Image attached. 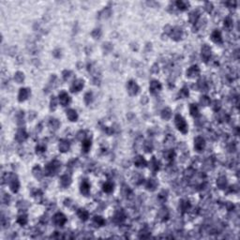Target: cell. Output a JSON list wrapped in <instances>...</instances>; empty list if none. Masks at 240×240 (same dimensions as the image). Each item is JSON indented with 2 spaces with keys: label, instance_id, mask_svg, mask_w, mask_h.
Here are the masks:
<instances>
[{
  "label": "cell",
  "instance_id": "cell-4",
  "mask_svg": "<svg viewBox=\"0 0 240 240\" xmlns=\"http://www.w3.org/2000/svg\"><path fill=\"white\" fill-rule=\"evenodd\" d=\"M52 222L55 226H63L67 222V217L62 213H56L52 217Z\"/></svg>",
  "mask_w": 240,
  "mask_h": 240
},
{
  "label": "cell",
  "instance_id": "cell-30",
  "mask_svg": "<svg viewBox=\"0 0 240 240\" xmlns=\"http://www.w3.org/2000/svg\"><path fill=\"white\" fill-rule=\"evenodd\" d=\"M197 87L200 91H205V92L207 91V89H208L207 82H206L205 80H202V79H201V80H199L197 82Z\"/></svg>",
  "mask_w": 240,
  "mask_h": 240
},
{
  "label": "cell",
  "instance_id": "cell-34",
  "mask_svg": "<svg viewBox=\"0 0 240 240\" xmlns=\"http://www.w3.org/2000/svg\"><path fill=\"white\" fill-rule=\"evenodd\" d=\"M25 80V74L21 72V71H17L16 73L14 74V81L17 82V84H22Z\"/></svg>",
  "mask_w": 240,
  "mask_h": 240
},
{
  "label": "cell",
  "instance_id": "cell-31",
  "mask_svg": "<svg viewBox=\"0 0 240 240\" xmlns=\"http://www.w3.org/2000/svg\"><path fill=\"white\" fill-rule=\"evenodd\" d=\"M179 208L180 210H181L182 212H186L190 208V202L189 201H184L182 200L181 202H180V204H179Z\"/></svg>",
  "mask_w": 240,
  "mask_h": 240
},
{
  "label": "cell",
  "instance_id": "cell-37",
  "mask_svg": "<svg viewBox=\"0 0 240 240\" xmlns=\"http://www.w3.org/2000/svg\"><path fill=\"white\" fill-rule=\"evenodd\" d=\"M93 223L94 224H96V226H103V225L105 224V220L103 217H101L100 216H96V217H94V219H93Z\"/></svg>",
  "mask_w": 240,
  "mask_h": 240
},
{
  "label": "cell",
  "instance_id": "cell-46",
  "mask_svg": "<svg viewBox=\"0 0 240 240\" xmlns=\"http://www.w3.org/2000/svg\"><path fill=\"white\" fill-rule=\"evenodd\" d=\"M232 20L230 17H227L226 19L224 20V27L227 28V29H231L232 27Z\"/></svg>",
  "mask_w": 240,
  "mask_h": 240
},
{
  "label": "cell",
  "instance_id": "cell-38",
  "mask_svg": "<svg viewBox=\"0 0 240 240\" xmlns=\"http://www.w3.org/2000/svg\"><path fill=\"white\" fill-rule=\"evenodd\" d=\"M190 112L193 117H197L199 115V108L196 104H191L190 107Z\"/></svg>",
  "mask_w": 240,
  "mask_h": 240
},
{
  "label": "cell",
  "instance_id": "cell-15",
  "mask_svg": "<svg viewBox=\"0 0 240 240\" xmlns=\"http://www.w3.org/2000/svg\"><path fill=\"white\" fill-rule=\"evenodd\" d=\"M161 89V85H160V82L159 81H152L151 82H150V85H149V90H150V92H151L152 94H156L160 91V90Z\"/></svg>",
  "mask_w": 240,
  "mask_h": 240
},
{
  "label": "cell",
  "instance_id": "cell-43",
  "mask_svg": "<svg viewBox=\"0 0 240 240\" xmlns=\"http://www.w3.org/2000/svg\"><path fill=\"white\" fill-rule=\"evenodd\" d=\"M85 104H87V105H89L90 103L92 102L93 101V94L91 93V92H87L85 95Z\"/></svg>",
  "mask_w": 240,
  "mask_h": 240
},
{
  "label": "cell",
  "instance_id": "cell-63",
  "mask_svg": "<svg viewBox=\"0 0 240 240\" xmlns=\"http://www.w3.org/2000/svg\"><path fill=\"white\" fill-rule=\"evenodd\" d=\"M228 150H229V152H234L235 150V144H231L230 146H228Z\"/></svg>",
  "mask_w": 240,
  "mask_h": 240
},
{
  "label": "cell",
  "instance_id": "cell-16",
  "mask_svg": "<svg viewBox=\"0 0 240 240\" xmlns=\"http://www.w3.org/2000/svg\"><path fill=\"white\" fill-rule=\"evenodd\" d=\"M211 40L217 44L222 43V37H221V33L219 30H214L211 34Z\"/></svg>",
  "mask_w": 240,
  "mask_h": 240
},
{
  "label": "cell",
  "instance_id": "cell-44",
  "mask_svg": "<svg viewBox=\"0 0 240 240\" xmlns=\"http://www.w3.org/2000/svg\"><path fill=\"white\" fill-rule=\"evenodd\" d=\"M200 103L202 105V106H208L210 104V99L206 96H202L200 99Z\"/></svg>",
  "mask_w": 240,
  "mask_h": 240
},
{
  "label": "cell",
  "instance_id": "cell-27",
  "mask_svg": "<svg viewBox=\"0 0 240 240\" xmlns=\"http://www.w3.org/2000/svg\"><path fill=\"white\" fill-rule=\"evenodd\" d=\"M77 215L79 217H80V220H82V221L87 220L89 217V213L87 210H85V209H79L77 212Z\"/></svg>",
  "mask_w": 240,
  "mask_h": 240
},
{
  "label": "cell",
  "instance_id": "cell-10",
  "mask_svg": "<svg viewBox=\"0 0 240 240\" xmlns=\"http://www.w3.org/2000/svg\"><path fill=\"white\" fill-rule=\"evenodd\" d=\"M199 75H200V69L198 68V66H192L187 70V78L193 79V78L198 77Z\"/></svg>",
  "mask_w": 240,
  "mask_h": 240
},
{
  "label": "cell",
  "instance_id": "cell-29",
  "mask_svg": "<svg viewBox=\"0 0 240 240\" xmlns=\"http://www.w3.org/2000/svg\"><path fill=\"white\" fill-rule=\"evenodd\" d=\"M217 186L220 189H225L227 186V179L225 176H220L217 180Z\"/></svg>",
  "mask_w": 240,
  "mask_h": 240
},
{
  "label": "cell",
  "instance_id": "cell-47",
  "mask_svg": "<svg viewBox=\"0 0 240 240\" xmlns=\"http://www.w3.org/2000/svg\"><path fill=\"white\" fill-rule=\"evenodd\" d=\"M56 107H57V100H56V97H52V99H51V101H50V109H51V111H55Z\"/></svg>",
  "mask_w": 240,
  "mask_h": 240
},
{
  "label": "cell",
  "instance_id": "cell-3",
  "mask_svg": "<svg viewBox=\"0 0 240 240\" xmlns=\"http://www.w3.org/2000/svg\"><path fill=\"white\" fill-rule=\"evenodd\" d=\"M7 183H9L10 187L12 192H17L19 190V187H20V182L17 178V176L13 175V174H10L7 175Z\"/></svg>",
  "mask_w": 240,
  "mask_h": 240
},
{
  "label": "cell",
  "instance_id": "cell-6",
  "mask_svg": "<svg viewBox=\"0 0 240 240\" xmlns=\"http://www.w3.org/2000/svg\"><path fill=\"white\" fill-rule=\"evenodd\" d=\"M84 85H85L84 81H82V79H77V80H75L72 82V85H70V91L72 93L81 91V90L84 88Z\"/></svg>",
  "mask_w": 240,
  "mask_h": 240
},
{
  "label": "cell",
  "instance_id": "cell-61",
  "mask_svg": "<svg viewBox=\"0 0 240 240\" xmlns=\"http://www.w3.org/2000/svg\"><path fill=\"white\" fill-rule=\"evenodd\" d=\"M172 27L171 25H166L164 27V32L166 34H168V35H170L171 32H172Z\"/></svg>",
  "mask_w": 240,
  "mask_h": 240
},
{
  "label": "cell",
  "instance_id": "cell-40",
  "mask_svg": "<svg viewBox=\"0 0 240 240\" xmlns=\"http://www.w3.org/2000/svg\"><path fill=\"white\" fill-rule=\"evenodd\" d=\"M175 5L180 10H186L187 9V7H189V3L186 2V1H181V0H180V1L175 2Z\"/></svg>",
  "mask_w": 240,
  "mask_h": 240
},
{
  "label": "cell",
  "instance_id": "cell-9",
  "mask_svg": "<svg viewBox=\"0 0 240 240\" xmlns=\"http://www.w3.org/2000/svg\"><path fill=\"white\" fill-rule=\"evenodd\" d=\"M170 36L171 38L174 40L175 41H178L182 39V36H183V31H182V29L178 27V26H176V27H174L172 29V32L170 34Z\"/></svg>",
  "mask_w": 240,
  "mask_h": 240
},
{
  "label": "cell",
  "instance_id": "cell-52",
  "mask_svg": "<svg viewBox=\"0 0 240 240\" xmlns=\"http://www.w3.org/2000/svg\"><path fill=\"white\" fill-rule=\"evenodd\" d=\"M45 150H46V146L45 145H39L36 147V152L37 154H41V153H43L45 152Z\"/></svg>",
  "mask_w": 240,
  "mask_h": 240
},
{
  "label": "cell",
  "instance_id": "cell-62",
  "mask_svg": "<svg viewBox=\"0 0 240 240\" xmlns=\"http://www.w3.org/2000/svg\"><path fill=\"white\" fill-rule=\"evenodd\" d=\"M151 71H152L153 73H158V72H159V66H158L157 64L153 65L152 68H151Z\"/></svg>",
  "mask_w": 240,
  "mask_h": 240
},
{
  "label": "cell",
  "instance_id": "cell-17",
  "mask_svg": "<svg viewBox=\"0 0 240 240\" xmlns=\"http://www.w3.org/2000/svg\"><path fill=\"white\" fill-rule=\"evenodd\" d=\"M58 147H59V151L60 152L66 153V152H68L70 150V142H69V141H68V140H61V141H60V142H59Z\"/></svg>",
  "mask_w": 240,
  "mask_h": 240
},
{
  "label": "cell",
  "instance_id": "cell-36",
  "mask_svg": "<svg viewBox=\"0 0 240 240\" xmlns=\"http://www.w3.org/2000/svg\"><path fill=\"white\" fill-rule=\"evenodd\" d=\"M27 221H28V219L25 214H20L17 217V222L20 225H25L27 223Z\"/></svg>",
  "mask_w": 240,
  "mask_h": 240
},
{
  "label": "cell",
  "instance_id": "cell-13",
  "mask_svg": "<svg viewBox=\"0 0 240 240\" xmlns=\"http://www.w3.org/2000/svg\"><path fill=\"white\" fill-rule=\"evenodd\" d=\"M15 139L16 141H18L19 142H25L26 139H27V133L24 129H20L18 131L16 135H15Z\"/></svg>",
  "mask_w": 240,
  "mask_h": 240
},
{
  "label": "cell",
  "instance_id": "cell-11",
  "mask_svg": "<svg viewBox=\"0 0 240 240\" xmlns=\"http://www.w3.org/2000/svg\"><path fill=\"white\" fill-rule=\"evenodd\" d=\"M59 102L62 106H67L70 103V97L68 95V93L65 91L60 92L59 94Z\"/></svg>",
  "mask_w": 240,
  "mask_h": 240
},
{
  "label": "cell",
  "instance_id": "cell-45",
  "mask_svg": "<svg viewBox=\"0 0 240 240\" xmlns=\"http://www.w3.org/2000/svg\"><path fill=\"white\" fill-rule=\"evenodd\" d=\"M144 148L146 152H151L153 149V144L150 141H145L144 144Z\"/></svg>",
  "mask_w": 240,
  "mask_h": 240
},
{
  "label": "cell",
  "instance_id": "cell-7",
  "mask_svg": "<svg viewBox=\"0 0 240 240\" xmlns=\"http://www.w3.org/2000/svg\"><path fill=\"white\" fill-rule=\"evenodd\" d=\"M205 142L204 138L201 136H198L194 139V148L196 149V151L201 152L205 149Z\"/></svg>",
  "mask_w": 240,
  "mask_h": 240
},
{
  "label": "cell",
  "instance_id": "cell-21",
  "mask_svg": "<svg viewBox=\"0 0 240 240\" xmlns=\"http://www.w3.org/2000/svg\"><path fill=\"white\" fill-rule=\"evenodd\" d=\"M60 184L63 187H68L71 184V177L68 175H64L60 178Z\"/></svg>",
  "mask_w": 240,
  "mask_h": 240
},
{
  "label": "cell",
  "instance_id": "cell-59",
  "mask_svg": "<svg viewBox=\"0 0 240 240\" xmlns=\"http://www.w3.org/2000/svg\"><path fill=\"white\" fill-rule=\"evenodd\" d=\"M77 138H78V140H80V141L85 140V131L82 130V131H80V132H78Z\"/></svg>",
  "mask_w": 240,
  "mask_h": 240
},
{
  "label": "cell",
  "instance_id": "cell-53",
  "mask_svg": "<svg viewBox=\"0 0 240 240\" xmlns=\"http://www.w3.org/2000/svg\"><path fill=\"white\" fill-rule=\"evenodd\" d=\"M103 50H104V52H106V54H107V52H111L112 50V45L111 43H109V42L104 43L103 44Z\"/></svg>",
  "mask_w": 240,
  "mask_h": 240
},
{
  "label": "cell",
  "instance_id": "cell-51",
  "mask_svg": "<svg viewBox=\"0 0 240 240\" xmlns=\"http://www.w3.org/2000/svg\"><path fill=\"white\" fill-rule=\"evenodd\" d=\"M184 175H185L186 178H191L194 175V170H193L192 168L187 169V170L185 171V174H184Z\"/></svg>",
  "mask_w": 240,
  "mask_h": 240
},
{
  "label": "cell",
  "instance_id": "cell-23",
  "mask_svg": "<svg viewBox=\"0 0 240 240\" xmlns=\"http://www.w3.org/2000/svg\"><path fill=\"white\" fill-rule=\"evenodd\" d=\"M67 117L70 121L74 122V121H77L78 115H77L76 111L73 110V109H69V110L67 111Z\"/></svg>",
  "mask_w": 240,
  "mask_h": 240
},
{
  "label": "cell",
  "instance_id": "cell-49",
  "mask_svg": "<svg viewBox=\"0 0 240 240\" xmlns=\"http://www.w3.org/2000/svg\"><path fill=\"white\" fill-rule=\"evenodd\" d=\"M62 75H63V79H64V81H69V80H70V78L71 76H72V72H71L70 70H64V71H63Z\"/></svg>",
  "mask_w": 240,
  "mask_h": 240
},
{
  "label": "cell",
  "instance_id": "cell-26",
  "mask_svg": "<svg viewBox=\"0 0 240 240\" xmlns=\"http://www.w3.org/2000/svg\"><path fill=\"white\" fill-rule=\"evenodd\" d=\"M32 175H34V177L37 179H41L43 176V172L41 171V168L40 166H35L32 170Z\"/></svg>",
  "mask_w": 240,
  "mask_h": 240
},
{
  "label": "cell",
  "instance_id": "cell-24",
  "mask_svg": "<svg viewBox=\"0 0 240 240\" xmlns=\"http://www.w3.org/2000/svg\"><path fill=\"white\" fill-rule=\"evenodd\" d=\"M199 18H200V13L198 10H193L192 12H190L189 16V20L191 24H197Z\"/></svg>",
  "mask_w": 240,
  "mask_h": 240
},
{
  "label": "cell",
  "instance_id": "cell-41",
  "mask_svg": "<svg viewBox=\"0 0 240 240\" xmlns=\"http://www.w3.org/2000/svg\"><path fill=\"white\" fill-rule=\"evenodd\" d=\"M103 190L107 193H111L114 190V184L112 182H106L103 185Z\"/></svg>",
  "mask_w": 240,
  "mask_h": 240
},
{
  "label": "cell",
  "instance_id": "cell-25",
  "mask_svg": "<svg viewBox=\"0 0 240 240\" xmlns=\"http://www.w3.org/2000/svg\"><path fill=\"white\" fill-rule=\"evenodd\" d=\"M145 187H146V189H147L148 190L154 191L157 189L158 183H157V181H156L155 179H148L147 182H146V184H145Z\"/></svg>",
  "mask_w": 240,
  "mask_h": 240
},
{
  "label": "cell",
  "instance_id": "cell-22",
  "mask_svg": "<svg viewBox=\"0 0 240 240\" xmlns=\"http://www.w3.org/2000/svg\"><path fill=\"white\" fill-rule=\"evenodd\" d=\"M134 164H135V166L142 168V167L146 166L147 162H146V160L142 156H137V157H135V159H134Z\"/></svg>",
  "mask_w": 240,
  "mask_h": 240
},
{
  "label": "cell",
  "instance_id": "cell-1",
  "mask_svg": "<svg viewBox=\"0 0 240 240\" xmlns=\"http://www.w3.org/2000/svg\"><path fill=\"white\" fill-rule=\"evenodd\" d=\"M60 162L58 160H52L51 163H49L46 165V167L44 169V172L46 175H55L56 172H58V170L60 169Z\"/></svg>",
  "mask_w": 240,
  "mask_h": 240
},
{
  "label": "cell",
  "instance_id": "cell-39",
  "mask_svg": "<svg viewBox=\"0 0 240 240\" xmlns=\"http://www.w3.org/2000/svg\"><path fill=\"white\" fill-rule=\"evenodd\" d=\"M175 158V152L172 150H167L164 153V159L167 161H172Z\"/></svg>",
  "mask_w": 240,
  "mask_h": 240
},
{
  "label": "cell",
  "instance_id": "cell-14",
  "mask_svg": "<svg viewBox=\"0 0 240 240\" xmlns=\"http://www.w3.org/2000/svg\"><path fill=\"white\" fill-rule=\"evenodd\" d=\"M168 217H169V211H168V209L165 208V207L160 209L159 212H158V214H157V217L160 221L166 220L168 219Z\"/></svg>",
  "mask_w": 240,
  "mask_h": 240
},
{
  "label": "cell",
  "instance_id": "cell-18",
  "mask_svg": "<svg viewBox=\"0 0 240 240\" xmlns=\"http://www.w3.org/2000/svg\"><path fill=\"white\" fill-rule=\"evenodd\" d=\"M80 190H81V193L82 195H85V196H87V195L89 194V192H90V185H89V183L86 181V180H84V181L82 182Z\"/></svg>",
  "mask_w": 240,
  "mask_h": 240
},
{
  "label": "cell",
  "instance_id": "cell-32",
  "mask_svg": "<svg viewBox=\"0 0 240 240\" xmlns=\"http://www.w3.org/2000/svg\"><path fill=\"white\" fill-rule=\"evenodd\" d=\"M149 168L153 172H157L158 170H159V162H158V160L154 157H153V159L151 160V161H150V163H149Z\"/></svg>",
  "mask_w": 240,
  "mask_h": 240
},
{
  "label": "cell",
  "instance_id": "cell-55",
  "mask_svg": "<svg viewBox=\"0 0 240 240\" xmlns=\"http://www.w3.org/2000/svg\"><path fill=\"white\" fill-rule=\"evenodd\" d=\"M212 108H213V110L215 111V112H217L220 109V102L219 100H215L214 101V103L212 105Z\"/></svg>",
  "mask_w": 240,
  "mask_h": 240
},
{
  "label": "cell",
  "instance_id": "cell-8",
  "mask_svg": "<svg viewBox=\"0 0 240 240\" xmlns=\"http://www.w3.org/2000/svg\"><path fill=\"white\" fill-rule=\"evenodd\" d=\"M202 60H204L205 62H207L208 60L210 59V57H211V49H210V47L208 46V45H206V44H204L202 45Z\"/></svg>",
  "mask_w": 240,
  "mask_h": 240
},
{
  "label": "cell",
  "instance_id": "cell-54",
  "mask_svg": "<svg viewBox=\"0 0 240 240\" xmlns=\"http://www.w3.org/2000/svg\"><path fill=\"white\" fill-rule=\"evenodd\" d=\"M205 10L207 11L208 13H210L213 10V4L210 2H206L205 4Z\"/></svg>",
  "mask_w": 240,
  "mask_h": 240
},
{
  "label": "cell",
  "instance_id": "cell-12",
  "mask_svg": "<svg viewBox=\"0 0 240 240\" xmlns=\"http://www.w3.org/2000/svg\"><path fill=\"white\" fill-rule=\"evenodd\" d=\"M30 95V89L28 88H21L20 91L18 94V100L20 102H22L28 99V97Z\"/></svg>",
  "mask_w": 240,
  "mask_h": 240
},
{
  "label": "cell",
  "instance_id": "cell-20",
  "mask_svg": "<svg viewBox=\"0 0 240 240\" xmlns=\"http://www.w3.org/2000/svg\"><path fill=\"white\" fill-rule=\"evenodd\" d=\"M112 15V10H111V7H104V9L100 11V13H99V18L100 19H108L109 17H110Z\"/></svg>",
  "mask_w": 240,
  "mask_h": 240
},
{
  "label": "cell",
  "instance_id": "cell-2",
  "mask_svg": "<svg viewBox=\"0 0 240 240\" xmlns=\"http://www.w3.org/2000/svg\"><path fill=\"white\" fill-rule=\"evenodd\" d=\"M175 124L177 130L179 131H181L182 133L186 134L187 133V124L186 122V120L184 119L180 115H176L175 117Z\"/></svg>",
  "mask_w": 240,
  "mask_h": 240
},
{
  "label": "cell",
  "instance_id": "cell-56",
  "mask_svg": "<svg viewBox=\"0 0 240 240\" xmlns=\"http://www.w3.org/2000/svg\"><path fill=\"white\" fill-rule=\"evenodd\" d=\"M22 120H24V112H20V114L17 115V123L19 125H22L24 123V121H22Z\"/></svg>",
  "mask_w": 240,
  "mask_h": 240
},
{
  "label": "cell",
  "instance_id": "cell-60",
  "mask_svg": "<svg viewBox=\"0 0 240 240\" xmlns=\"http://www.w3.org/2000/svg\"><path fill=\"white\" fill-rule=\"evenodd\" d=\"M52 55H54L55 57L56 58H60L61 57V50L60 49H56L54 52H52Z\"/></svg>",
  "mask_w": 240,
  "mask_h": 240
},
{
  "label": "cell",
  "instance_id": "cell-19",
  "mask_svg": "<svg viewBox=\"0 0 240 240\" xmlns=\"http://www.w3.org/2000/svg\"><path fill=\"white\" fill-rule=\"evenodd\" d=\"M126 219V216H125V214H124L123 211H118V212H116L115 214V216L114 217H112V220H114V222L115 223H122L124 220H125Z\"/></svg>",
  "mask_w": 240,
  "mask_h": 240
},
{
  "label": "cell",
  "instance_id": "cell-50",
  "mask_svg": "<svg viewBox=\"0 0 240 240\" xmlns=\"http://www.w3.org/2000/svg\"><path fill=\"white\" fill-rule=\"evenodd\" d=\"M122 193H123V195H124L125 197L129 198V197L130 196V195L132 194V191H131V190L129 189V187H125V186H124L123 189H122Z\"/></svg>",
  "mask_w": 240,
  "mask_h": 240
},
{
  "label": "cell",
  "instance_id": "cell-64",
  "mask_svg": "<svg viewBox=\"0 0 240 240\" xmlns=\"http://www.w3.org/2000/svg\"><path fill=\"white\" fill-rule=\"evenodd\" d=\"M227 5H231V7H235V5H236V2L235 1H231V2H228V3H226Z\"/></svg>",
  "mask_w": 240,
  "mask_h": 240
},
{
  "label": "cell",
  "instance_id": "cell-28",
  "mask_svg": "<svg viewBox=\"0 0 240 240\" xmlns=\"http://www.w3.org/2000/svg\"><path fill=\"white\" fill-rule=\"evenodd\" d=\"M172 117V110L170 108H164L162 111H161V118L164 120H169Z\"/></svg>",
  "mask_w": 240,
  "mask_h": 240
},
{
  "label": "cell",
  "instance_id": "cell-5",
  "mask_svg": "<svg viewBox=\"0 0 240 240\" xmlns=\"http://www.w3.org/2000/svg\"><path fill=\"white\" fill-rule=\"evenodd\" d=\"M127 89L130 96H135L139 93L140 87H139V85L134 81H130L127 85Z\"/></svg>",
  "mask_w": 240,
  "mask_h": 240
},
{
  "label": "cell",
  "instance_id": "cell-57",
  "mask_svg": "<svg viewBox=\"0 0 240 240\" xmlns=\"http://www.w3.org/2000/svg\"><path fill=\"white\" fill-rule=\"evenodd\" d=\"M174 141H175V137L174 136H167L166 139H165V144L167 145H172V142L174 144Z\"/></svg>",
  "mask_w": 240,
  "mask_h": 240
},
{
  "label": "cell",
  "instance_id": "cell-33",
  "mask_svg": "<svg viewBox=\"0 0 240 240\" xmlns=\"http://www.w3.org/2000/svg\"><path fill=\"white\" fill-rule=\"evenodd\" d=\"M49 127H51V130H58V127H60V122L58 121L57 119L52 118V119L50 120V122H49Z\"/></svg>",
  "mask_w": 240,
  "mask_h": 240
},
{
  "label": "cell",
  "instance_id": "cell-42",
  "mask_svg": "<svg viewBox=\"0 0 240 240\" xmlns=\"http://www.w3.org/2000/svg\"><path fill=\"white\" fill-rule=\"evenodd\" d=\"M101 35H102V32H101V30L100 28H96V29H94L92 33H91V36L94 38L95 40H99L100 39V37Z\"/></svg>",
  "mask_w": 240,
  "mask_h": 240
},
{
  "label": "cell",
  "instance_id": "cell-35",
  "mask_svg": "<svg viewBox=\"0 0 240 240\" xmlns=\"http://www.w3.org/2000/svg\"><path fill=\"white\" fill-rule=\"evenodd\" d=\"M90 147H91V141L89 139H86V140L82 141V151L85 153H87L90 150Z\"/></svg>",
  "mask_w": 240,
  "mask_h": 240
},
{
  "label": "cell",
  "instance_id": "cell-48",
  "mask_svg": "<svg viewBox=\"0 0 240 240\" xmlns=\"http://www.w3.org/2000/svg\"><path fill=\"white\" fill-rule=\"evenodd\" d=\"M217 118H219L220 121L224 122V121H227V120L229 119V116H228L226 114H225V112H217Z\"/></svg>",
  "mask_w": 240,
  "mask_h": 240
},
{
  "label": "cell",
  "instance_id": "cell-58",
  "mask_svg": "<svg viewBox=\"0 0 240 240\" xmlns=\"http://www.w3.org/2000/svg\"><path fill=\"white\" fill-rule=\"evenodd\" d=\"M179 95H180V97H187V96H189V90L186 89V88L181 89V91L179 92Z\"/></svg>",
  "mask_w": 240,
  "mask_h": 240
}]
</instances>
